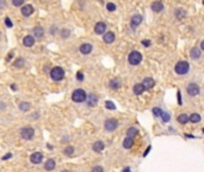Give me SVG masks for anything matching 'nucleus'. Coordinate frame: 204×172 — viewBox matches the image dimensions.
<instances>
[{"mask_svg":"<svg viewBox=\"0 0 204 172\" xmlns=\"http://www.w3.org/2000/svg\"><path fill=\"white\" fill-rule=\"evenodd\" d=\"M189 70H190V65H189V62H186V61H179V62L176 65V67H174L176 73L179 74V75L186 74V73L189 72Z\"/></svg>","mask_w":204,"mask_h":172,"instance_id":"nucleus-1","label":"nucleus"},{"mask_svg":"<svg viewBox=\"0 0 204 172\" xmlns=\"http://www.w3.org/2000/svg\"><path fill=\"white\" fill-rule=\"evenodd\" d=\"M72 99H73V102H75V103H82V102H85L87 99V95H86V92L84 90L77 89L75 91L72 93Z\"/></svg>","mask_w":204,"mask_h":172,"instance_id":"nucleus-2","label":"nucleus"},{"mask_svg":"<svg viewBox=\"0 0 204 172\" xmlns=\"http://www.w3.org/2000/svg\"><path fill=\"white\" fill-rule=\"evenodd\" d=\"M50 77L54 81H60L65 78V71L61 67H54L50 72Z\"/></svg>","mask_w":204,"mask_h":172,"instance_id":"nucleus-3","label":"nucleus"},{"mask_svg":"<svg viewBox=\"0 0 204 172\" xmlns=\"http://www.w3.org/2000/svg\"><path fill=\"white\" fill-rule=\"evenodd\" d=\"M128 61H129V63H130V65L136 66V65H139L142 61V54L140 53V51H137V50H134V51H131V53L129 54Z\"/></svg>","mask_w":204,"mask_h":172,"instance_id":"nucleus-4","label":"nucleus"},{"mask_svg":"<svg viewBox=\"0 0 204 172\" xmlns=\"http://www.w3.org/2000/svg\"><path fill=\"white\" fill-rule=\"evenodd\" d=\"M35 135V130L31 127H25L21 129V136L24 140H31Z\"/></svg>","mask_w":204,"mask_h":172,"instance_id":"nucleus-5","label":"nucleus"},{"mask_svg":"<svg viewBox=\"0 0 204 172\" xmlns=\"http://www.w3.org/2000/svg\"><path fill=\"white\" fill-rule=\"evenodd\" d=\"M104 127H105V130H107V131H114L118 127V121L115 118H109L105 121Z\"/></svg>","mask_w":204,"mask_h":172,"instance_id":"nucleus-6","label":"nucleus"},{"mask_svg":"<svg viewBox=\"0 0 204 172\" xmlns=\"http://www.w3.org/2000/svg\"><path fill=\"white\" fill-rule=\"evenodd\" d=\"M186 91H188V93H189L190 96L196 97V96L199 95V86H198L197 84H193V82H192V84H190V85L188 86Z\"/></svg>","mask_w":204,"mask_h":172,"instance_id":"nucleus-7","label":"nucleus"},{"mask_svg":"<svg viewBox=\"0 0 204 172\" xmlns=\"http://www.w3.org/2000/svg\"><path fill=\"white\" fill-rule=\"evenodd\" d=\"M42 160H43V156L41 152H35L30 156V161L32 164H40L42 163Z\"/></svg>","mask_w":204,"mask_h":172,"instance_id":"nucleus-8","label":"nucleus"},{"mask_svg":"<svg viewBox=\"0 0 204 172\" xmlns=\"http://www.w3.org/2000/svg\"><path fill=\"white\" fill-rule=\"evenodd\" d=\"M105 30H106V24L104 22H98L95 26V32L97 35H103V33H105Z\"/></svg>","mask_w":204,"mask_h":172,"instance_id":"nucleus-9","label":"nucleus"},{"mask_svg":"<svg viewBox=\"0 0 204 172\" xmlns=\"http://www.w3.org/2000/svg\"><path fill=\"white\" fill-rule=\"evenodd\" d=\"M87 105L88 107H96L97 105V103H98V97L93 93H91V95H87Z\"/></svg>","mask_w":204,"mask_h":172,"instance_id":"nucleus-10","label":"nucleus"},{"mask_svg":"<svg viewBox=\"0 0 204 172\" xmlns=\"http://www.w3.org/2000/svg\"><path fill=\"white\" fill-rule=\"evenodd\" d=\"M142 16L141 14H135V16H133V18H131V22H130V25H131V28L134 29V28H136L137 25H140L141 23H142Z\"/></svg>","mask_w":204,"mask_h":172,"instance_id":"nucleus-11","label":"nucleus"},{"mask_svg":"<svg viewBox=\"0 0 204 172\" xmlns=\"http://www.w3.org/2000/svg\"><path fill=\"white\" fill-rule=\"evenodd\" d=\"M151 9H152V11H154L155 13H159V12H161L162 10H163V4L161 3V1H154V3H152V5H151Z\"/></svg>","mask_w":204,"mask_h":172,"instance_id":"nucleus-12","label":"nucleus"},{"mask_svg":"<svg viewBox=\"0 0 204 172\" xmlns=\"http://www.w3.org/2000/svg\"><path fill=\"white\" fill-rule=\"evenodd\" d=\"M115 33L112 31H109V32H105L104 33V36H103V40L105 43H112L115 41Z\"/></svg>","mask_w":204,"mask_h":172,"instance_id":"nucleus-13","label":"nucleus"},{"mask_svg":"<svg viewBox=\"0 0 204 172\" xmlns=\"http://www.w3.org/2000/svg\"><path fill=\"white\" fill-rule=\"evenodd\" d=\"M92 49H93V47H92V44H90V43H84L80 47V51H81V54H84V55L90 54L92 51Z\"/></svg>","mask_w":204,"mask_h":172,"instance_id":"nucleus-14","label":"nucleus"},{"mask_svg":"<svg viewBox=\"0 0 204 172\" xmlns=\"http://www.w3.org/2000/svg\"><path fill=\"white\" fill-rule=\"evenodd\" d=\"M21 11H22V14L24 17H29V16H31L33 13V7L31 5H25V6L22 7Z\"/></svg>","mask_w":204,"mask_h":172,"instance_id":"nucleus-15","label":"nucleus"},{"mask_svg":"<svg viewBox=\"0 0 204 172\" xmlns=\"http://www.w3.org/2000/svg\"><path fill=\"white\" fill-rule=\"evenodd\" d=\"M23 44H24L25 47H32V45L35 44V37L31 36V35L25 36V37L23 38Z\"/></svg>","mask_w":204,"mask_h":172,"instance_id":"nucleus-16","label":"nucleus"},{"mask_svg":"<svg viewBox=\"0 0 204 172\" xmlns=\"http://www.w3.org/2000/svg\"><path fill=\"white\" fill-rule=\"evenodd\" d=\"M142 84H143V86L146 87V90H151V89L153 87V86H154L155 81H154L152 78H146V79H143Z\"/></svg>","mask_w":204,"mask_h":172,"instance_id":"nucleus-17","label":"nucleus"},{"mask_svg":"<svg viewBox=\"0 0 204 172\" xmlns=\"http://www.w3.org/2000/svg\"><path fill=\"white\" fill-rule=\"evenodd\" d=\"M133 146H134V140H133V137H130V136L125 137L124 141H123V147L127 148V149H129V148H131Z\"/></svg>","mask_w":204,"mask_h":172,"instance_id":"nucleus-18","label":"nucleus"},{"mask_svg":"<svg viewBox=\"0 0 204 172\" xmlns=\"http://www.w3.org/2000/svg\"><path fill=\"white\" fill-rule=\"evenodd\" d=\"M43 35H44V30H43L41 26H36V28L33 29V36H35L36 38H42Z\"/></svg>","mask_w":204,"mask_h":172,"instance_id":"nucleus-19","label":"nucleus"},{"mask_svg":"<svg viewBox=\"0 0 204 172\" xmlns=\"http://www.w3.org/2000/svg\"><path fill=\"white\" fill-rule=\"evenodd\" d=\"M134 93L135 95H137V96H140L141 93H143V91L146 90V87L143 86V84H136L135 86H134Z\"/></svg>","mask_w":204,"mask_h":172,"instance_id":"nucleus-20","label":"nucleus"},{"mask_svg":"<svg viewBox=\"0 0 204 172\" xmlns=\"http://www.w3.org/2000/svg\"><path fill=\"white\" fill-rule=\"evenodd\" d=\"M190 55L193 60H197L200 58V49L199 48H192L191 51H190Z\"/></svg>","mask_w":204,"mask_h":172,"instance_id":"nucleus-21","label":"nucleus"},{"mask_svg":"<svg viewBox=\"0 0 204 172\" xmlns=\"http://www.w3.org/2000/svg\"><path fill=\"white\" fill-rule=\"evenodd\" d=\"M104 147H105V145H104L103 141H96L93 144V147H92V148H93L95 152H102L104 149Z\"/></svg>","mask_w":204,"mask_h":172,"instance_id":"nucleus-22","label":"nucleus"},{"mask_svg":"<svg viewBox=\"0 0 204 172\" xmlns=\"http://www.w3.org/2000/svg\"><path fill=\"white\" fill-rule=\"evenodd\" d=\"M189 121H190V117H189V115H186V114H181V115L178 116V122L181 123V124L188 123Z\"/></svg>","mask_w":204,"mask_h":172,"instance_id":"nucleus-23","label":"nucleus"},{"mask_svg":"<svg viewBox=\"0 0 204 172\" xmlns=\"http://www.w3.org/2000/svg\"><path fill=\"white\" fill-rule=\"evenodd\" d=\"M54 167H55V160L54 159H48V161L44 164V168L47 171H51V170H54Z\"/></svg>","mask_w":204,"mask_h":172,"instance_id":"nucleus-24","label":"nucleus"},{"mask_svg":"<svg viewBox=\"0 0 204 172\" xmlns=\"http://www.w3.org/2000/svg\"><path fill=\"white\" fill-rule=\"evenodd\" d=\"M119 86H121L119 79H112L110 81V87L111 89H119Z\"/></svg>","mask_w":204,"mask_h":172,"instance_id":"nucleus-25","label":"nucleus"},{"mask_svg":"<svg viewBox=\"0 0 204 172\" xmlns=\"http://www.w3.org/2000/svg\"><path fill=\"white\" fill-rule=\"evenodd\" d=\"M185 16H186V11H185V10H183V9H178V10H176V17H177L178 19L184 18Z\"/></svg>","mask_w":204,"mask_h":172,"instance_id":"nucleus-26","label":"nucleus"},{"mask_svg":"<svg viewBox=\"0 0 204 172\" xmlns=\"http://www.w3.org/2000/svg\"><path fill=\"white\" fill-rule=\"evenodd\" d=\"M190 121L192 122V123H198L199 121H200V115L199 114H192L191 116H190Z\"/></svg>","mask_w":204,"mask_h":172,"instance_id":"nucleus-27","label":"nucleus"},{"mask_svg":"<svg viewBox=\"0 0 204 172\" xmlns=\"http://www.w3.org/2000/svg\"><path fill=\"white\" fill-rule=\"evenodd\" d=\"M137 133H139V130H137L136 128H134V127L129 128V129L127 130V135H128V136H130V137H133V136H136V135H137Z\"/></svg>","mask_w":204,"mask_h":172,"instance_id":"nucleus-28","label":"nucleus"},{"mask_svg":"<svg viewBox=\"0 0 204 172\" xmlns=\"http://www.w3.org/2000/svg\"><path fill=\"white\" fill-rule=\"evenodd\" d=\"M105 108L109 109V110H115V109H116V105H115V103H114V102L106 100V102H105Z\"/></svg>","mask_w":204,"mask_h":172,"instance_id":"nucleus-29","label":"nucleus"},{"mask_svg":"<svg viewBox=\"0 0 204 172\" xmlns=\"http://www.w3.org/2000/svg\"><path fill=\"white\" fill-rule=\"evenodd\" d=\"M29 108H30V104H29V103H26V102H23V103H21V104H19V109L23 110V111H28Z\"/></svg>","mask_w":204,"mask_h":172,"instance_id":"nucleus-30","label":"nucleus"},{"mask_svg":"<svg viewBox=\"0 0 204 172\" xmlns=\"http://www.w3.org/2000/svg\"><path fill=\"white\" fill-rule=\"evenodd\" d=\"M162 112H163V111H162L160 108H154V109H153V115H154L155 117H161Z\"/></svg>","mask_w":204,"mask_h":172,"instance_id":"nucleus-31","label":"nucleus"},{"mask_svg":"<svg viewBox=\"0 0 204 172\" xmlns=\"http://www.w3.org/2000/svg\"><path fill=\"white\" fill-rule=\"evenodd\" d=\"M106 10L110 11V12H112V11L116 10V5H115L114 3H107V4H106Z\"/></svg>","mask_w":204,"mask_h":172,"instance_id":"nucleus-32","label":"nucleus"},{"mask_svg":"<svg viewBox=\"0 0 204 172\" xmlns=\"http://www.w3.org/2000/svg\"><path fill=\"white\" fill-rule=\"evenodd\" d=\"M63 153L66 154V156H70L72 153H74V148L72 147V146H68L67 148H65V151H63Z\"/></svg>","mask_w":204,"mask_h":172,"instance_id":"nucleus-33","label":"nucleus"},{"mask_svg":"<svg viewBox=\"0 0 204 172\" xmlns=\"http://www.w3.org/2000/svg\"><path fill=\"white\" fill-rule=\"evenodd\" d=\"M161 118H162V121H163V122H168L170 119H171V116H170L167 112H162Z\"/></svg>","mask_w":204,"mask_h":172,"instance_id":"nucleus-34","label":"nucleus"},{"mask_svg":"<svg viewBox=\"0 0 204 172\" xmlns=\"http://www.w3.org/2000/svg\"><path fill=\"white\" fill-rule=\"evenodd\" d=\"M12 4L13 6H17V7H19L24 4V0H12Z\"/></svg>","mask_w":204,"mask_h":172,"instance_id":"nucleus-35","label":"nucleus"},{"mask_svg":"<svg viewBox=\"0 0 204 172\" xmlns=\"http://www.w3.org/2000/svg\"><path fill=\"white\" fill-rule=\"evenodd\" d=\"M61 36H62L63 38L68 37V36H69V30H68V29H62V32H61Z\"/></svg>","mask_w":204,"mask_h":172,"instance_id":"nucleus-36","label":"nucleus"},{"mask_svg":"<svg viewBox=\"0 0 204 172\" xmlns=\"http://www.w3.org/2000/svg\"><path fill=\"white\" fill-rule=\"evenodd\" d=\"M92 172H104V168L102 166H95L92 168Z\"/></svg>","mask_w":204,"mask_h":172,"instance_id":"nucleus-37","label":"nucleus"},{"mask_svg":"<svg viewBox=\"0 0 204 172\" xmlns=\"http://www.w3.org/2000/svg\"><path fill=\"white\" fill-rule=\"evenodd\" d=\"M5 24H6L7 28H12L13 26V24H12V22H11V19L9 18V17H6V18H5Z\"/></svg>","mask_w":204,"mask_h":172,"instance_id":"nucleus-38","label":"nucleus"},{"mask_svg":"<svg viewBox=\"0 0 204 172\" xmlns=\"http://www.w3.org/2000/svg\"><path fill=\"white\" fill-rule=\"evenodd\" d=\"M23 65H24V60H23V59H18L17 62L14 63L16 67H18V66H23Z\"/></svg>","mask_w":204,"mask_h":172,"instance_id":"nucleus-39","label":"nucleus"},{"mask_svg":"<svg viewBox=\"0 0 204 172\" xmlns=\"http://www.w3.org/2000/svg\"><path fill=\"white\" fill-rule=\"evenodd\" d=\"M77 79H78V80H80V81H81V80H84V74H82L81 72H78V73H77Z\"/></svg>","mask_w":204,"mask_h":172,"instance_id":"nucleus-40","label":"nucleus"},{"mask_svg":"<svg viewBox=\"0 0 204 172\" xmlns=\"http://www.w3.org/2000/svg\"><path fill=\"white\" fill-rule=\"evenodd\" d=\"M142 44H143L144 47H149V45H151V42L148 41V40H144V41H142Z\"/></svg>","mask_w":204,"mask_h":172,"instance_id":"nucleus-41","label":"nucleus"},{"mask_svg":"<svg viewBox=\"0 0 204 172\" xmlns=\"http://www.w3.org/2000/svg\"><path fill=\"white\" fill-rule=\"evenodd\" d=\"M12 157V154L11 153H9V154H6L5 157H3V160H6V159H9V158H11Z\"/></svg>","mask_w":204,"mask_h":172,"instance_id":"nucleus-42","label":"nucleus"},{"mask_svg":"<svg viewBox=\"0 0 204 172\" xmlns=\"http://www.w3.org/2000/svg\"><path fill=\"white\" fill-rule=\"evenodd\" d=\"M177 96H178V103H179V104H181V99H180V92H179V91H178Z\"/></svg>","mask_w":204,"mask_h":172,"instance_id":"nucleus-43","label":"nucleus"},{"mask_svg":"<svg viewBox=\"0 0 204 172\" xmlns=\"http://www.w3.org/2000/svg\"><path fill=\"white\" fill-rule=\"evenodd\" d=\"M149 151H151V146H149V147H148V148H147V149H146V153H144V154H143V156H144V157H146V156H147V154H148V152H149Z\"/></svg>","mask_w":204,"mask_h":172,"instance_id":"nucleus-44","label":"nucleus"},{"mask_svg":"<svg viewBox=\"0 0 204 172\" xmlns=\"http://www.w3.org/2000/svg\"><path fill=\"white\" fill-rule=\"evenodd\" d=\"M200 49L204 50V41H202V43H200Z\"/></svg>","mask_w":204,"mask_h":172,"instance_id":"nucleus-45","label":"nucleus"},{"mask_svg":"<svg viewBox=\"0 0 204 172\" xmlns=\"http://www.w3.org/2000/svg\"><path fill=\"white\" fill-rule=\"evenodd\" d=\"M129 171H130L129 168H125V170H123V172H129Z\"/></svg>","mask_w":204,"mask_h":172,"instance_id":"nucleus-46","label":"nucleus"},{"mask_svg":"<svg viewBox=\"0 0 204 172\" xmlns=\"http://www.w3.org/2000/svg\"><path fill=\"white\" fill-rule=\"evenodd\" d=\"M61 172H70V171H68V170H63V171H61Z\"/></svg>","mask_w":204,"mask_h":172,"instance_id":"nucleus-47","label":"nucleus"},{"mask_svg":"<svg viewBox=\"0 0 204 172\" xmlns=\"http://www.w3.org/2000/svg\"><path fill=\"white\" fill-rule=\"evenodd\" d=\"M203 5H204V0H203Z\"/></svg>","mask_w":204,"mask_h":172,"instance_id":"nucleus-48","label":"nucleus"}]
</instances>
